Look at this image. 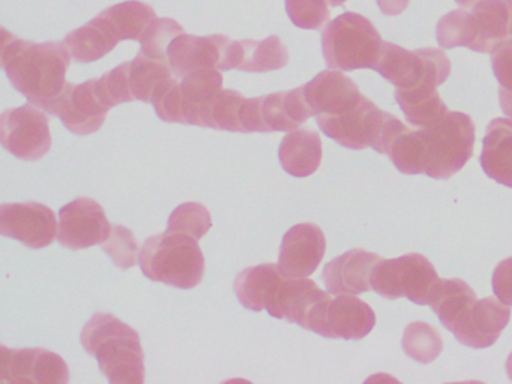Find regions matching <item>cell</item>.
<instances>
[{
    "label": "cell",
    "mask_w": 512,
    "mask_h": 384,
    "mask_svg": "<svg viewBox=\"0 0 512 384\" xmlns=\"http://www.w3.org/2000/svg\"><path fill=\"white\" fill-rule=\"evenodd\" d=\"M475 125L467 114L448 111L439 122L421 129L407 128L392 144L389 158L404 174H427L446 180L473 155Z\"/></svg>",
    "instance_id": "obj_1"
},
{
    "label": "cell",
    "mask_w": 512,
    "mask_h": 384,
    "mask_svg": "<svg viewBox=\"0 0 512 384\" xmlns=\"http://www.w3.org/2000/svg\"><path fill=\"white\" fill-rule=\"evenodd\" d=\"M0 65L11 84L28 98L31 104L49 111L53 102L67 87L70 68V48L65 42L23 41L2 29Z\"/></svg>",
    "instance_id": "obj_2"
},
{
    "label": "cell",
    "mask_w": 512,
    "mask_h": 384,
    "mask_svg": "<svg viewBox=\"0 0 512 384\" xmlns=\"http://www.w3.org/2000/svg\"><path fill=\"white\" fill-rule=\"evenodd\" d=\"M83 348L98 360L101 372L112 384L145 383L142 339L133 327L116 315L97 312L82 330Z\"/></svg>",
    "instance_id": "obj_3"
},
{
    "label": "cell",
    "mask_w": 512,
    "mask_h": 384,
    "mask_svg": "<svg viewBox=\"0 0 512 384\" xmlns=\"http://www.w3.org/2000/svg\"><path fill=\"white\" fill-rule=\"evenodd\" d=\"M442 48L466 47L491 53L512 36V0H479L475 6L457 9L440 18L436 29Z\"/></svg>",
    "instance_id": "obj_4"
},
{
    "label": "cell",
    "mask_w": 512,
    "mask_h": 384,
    "mask_svg": "<svg viewBox=\"0 0 512 384\" xmlns=\"http://www.w3.org/2000/svg\"><path fill=\"white\" fill-rule=\"evenodd\" d=\"M199 240L185 234L161 233L148 237L140 252V267L151 281L190 290L202 282L205 257Z\"/></svg>",
    "instance_id": "obj_5"
},
{
    "label": "cell",
    "mask_w": 512,
    "mask_h": 384,
    "mask_svg": "<svg viewBox=\"0 0 512 384\" xmlns=\"http://www.w3.org/2000/svg\"><path fill=\"white\" fill-rule=\"evenodd\" d=\"M317 125L340 146L352 150L371 147L376 152L389 153L392 144L406 131L403 122L362 98L353 110L340 116H317Z\"/></svg>",
    "instance_id": "obj_6"
},
{
    "label": "cell",
    "mask_w": 512,
    "mask_h": 384,
    "mask_svg": "<svg viewBox=\"0 0 512 384\" xmlns=\"http://www.w3.org/2000/svg\"><path fill=\"white\" fill-rule=\"evenodd\" d=\"M382 36L370 20L344 12L332 20L322 33V51L326 65L338 71L374 69L382 56Z\"/></svg>",
    "instance_id": "obj_7"
},
{
    "label": "cell",
    "mask_w": 512,
    "mask_h": 384,
    "mask_svg": "<svg viewBox=\"0 0 512 384\" xmlns=\"http://www.w3.org/2000/svg\"><path fill=\"white\" fill-rule=\"evenodd\" d=\"M440 278L424 255L407 254L392 260H380L374 267L371 285L386 299L407 297L416 305H428Z\"/></svg>",
    "instance_id": "obj_8"
},
{
    "label": "cell",
    "mask_w": 512,
    "mask_h": 384,
    "mask_svg": "<svg viewBox=\"0 0 512 384\" xmlns=\"http://www.w3.org/2000/svg\"><path fill=\"white\" fill-rule=\"evenodd\" d=\"M323 294L302 320L301 327L332 339H362L374 329L376 314L355 294Z\"/></svg>",
    "instance_id": "obj_9"
},
{
    "label": "cell",
    "mask_w": 512,
    "mask_h": 384,
    "mask_svg": "<svg viewBox=\"0 0 512 384\" xmlns=\"http://www.w3.org/2000/svg\"><path fill=\"white\" fill-rule=\"evenodd\" d=\"M376 71L397 89L431 84L442 86L451 74V62L445 51L436 48L406 50L385 42Z\"/></svg>",
    "instance_id": "obj_10"
},
{
    "label": "cell",
    "mask_w": 512,
    "mask_h": 384,
    "mask_svg": "<svg viewBox=\"0 0 512 384\" xmlns=\"http://www.w3.org/2000/svg\"><path fill=\"white\" fill-rule=\"evenodd\" d=\"M0 141L17 158L38 161L52 147L49 117L34 104L10 108L0 117Z\"/></svg>",
    "instance_id": "obj_11"
},
{
    "label": "cell",
    "mask_w": 512,
    "mask_h": 384,
    "mask_svg": "<svg viewBox=\"0 0 512 384\" xmlns=\"http://www.w3.org/2000/svg\"><path fill=\"white\" fill-rule=\"evenodd\" d=\"M509 318L511 308L502 300L499 302L494 297L479 300L475 294L460 306L448 330L466 347L487 348L499 339Z\"/></svg>",
    "instance_id": "obj_12"
},
{
    "label": "cell",
    "mask_w": 512,
    "mask_h": 384,
    "mask_svg": "<svg viewBox=\"0 0 512 384\" xmlns=\"http://www.w3.org/2000/svg\"><path fill=\"white\" fill-rule=\"evenodd\" d=\"M70 369L59 354L46 348L0 345V384H67Z\"/></svg>",
    "instance_id": "obj_13"
},
{
    "label": "cell",
    "mask_w": 512,
    "mask_h": 384,
    "mask_svg": "<svg viewBox=\"0 0 512 384\" xmlns=\"http://www.w3.org/2000/svg\"><path fill=\"white\" fill-rule=\"evenodd\" d=\"M58 242L64 248L79 251L101 245L112 234L113 225L103 206L89 197H79L59 212Z\"/></svg>",
    "instance_id": "obj_14"
},
{
    "label": "cell",
    "mask_w": 512,
    "mask_h": 384,
    "mask_svg": "<svg viewBox=\"0 0 512 384\" xmlns=\"http://www.w3.org/2000/svg\"><path fill=\"white\" fill-rule=\"evenodd\" d=\"M58 230L55 212L44 204L29 201L0 206V234L19 240L28 248L40 249L52 245Z\"/></svg>",
    "instance_id": "obj_15"
},
{
    "label": "cell",
    "mask_w": 512,
    "mask_h": 384,
    "mask_svg": "<svg viewBox=\"0 0 512 384\" xmlns=\"http://www.w3.org/2000/svg\"><path fill=\"white\" fill-rule=\"evenodd\" d=\"M110 110L98 96L97 78H92L82 84L68 83L47 113L58 116L68 131L89 135L100 131Z\"/></svg>",
    "instance_id": "obj_16"
},
{
    "label": "cell",
    "mask_w": 512,
    "mask_h": 384,
    "mask_svg": "<svg viewBox=\"0 0 512 384\" xmlns=\"http://www.w3.org/2000/svg\"><path fill=\"white\" fill-rule=\"evenodd\" d=\"M292 282L275 263L247 267L236 276L233 290L242 306L254 312L268 311L272 317L280 315L281 302Z\"/></svg>",
    "instance_id": "obj_17"
},
{
    "label": "cell",
    "mask_w": 512,
    "mask_h": 384,
    "mask_svg": "<svg viewBox=\"0 0 512 384\" xmlns=\"http://www.w3.org/2000/svg\"><path fill=\"white\" fill-rule=\"evenodd\" d=\"M326 252L322 228L311 222L295 225L284 234L278 266L284 275L308 278L316 272Z\"/></svg>",
    "instance_id": "obj_18"
},
{
    "label": "cell",
    "mask_w": 512,
    "mask_h": 384,
    "mask_svg": "<svg viewBox=\"0 0 512 384\" xmlns=\"http://www.w3.org/2000/svg\"><path fill=\"white\" fill-rule=\"evenodd\" d=\"M232 39L226 35L196 36L182 33L169 47V63L176 78H184L197 69L224 71L227 45Z\"/></svg>",
    "instance_id": "obj_19"
},
{
    "label": "cell",
    "mask_w": 512,
    "mask_h": 384,
    "mask_svg": "<svg viewBox=\"0 0 512 384\" xmlns=\"http://www.w3.org/2000/svg\"><path fill=\"white\" fill-rule=\"evenodd\" d=\"M302 89L313 117L340 116L353 110L364 98L358 86L338 69L320 72Z\"/></svg>",
    "instance_id": "obj_20"
},
{
    "label": "cell",
    "mask_w": 512,
    "mask_h": 384,
    "mask_svg": "<svg viewBox=\"0 0 512 384\" xmlns=\"http://www.w3.org/2000/svg\"><path fill=\"white\" fill-rule=\"evenodd\" d=\"M382 260L379 255L364 249H350L340 257L334 258L323 269V281L329 293L340 294L367 293L373 288L371 276L374 267Z\"/></svg>",
    "instance_id": "obj_21"
},
{
    "label": "cell",
    "mask_w": 512,
    "mask_h": 384,
    "mask_svg": "<svg viewBox=\"0 0 512 384\" xmlns=\"http://www.w3.org/2000/svg\"><path fill=\"white\" fill-rule=\"evenodd\" d=\"M287 63L289 51L278 36L272 35L263 41L232 39L227 45L224 71L271 72L284 68Z\"/></svg>",
    "instance_id": "obj_22"
},
{
    "label": "cell",
    "mask_w": 512,
    "mask_h": 384,
    "mask_svg": "<svg viewBox=\"0 0 512 384\" xmlns=\"http://www.w3.org/2000/svg\"><path fill=\"white\" fill-rule=\"evenodd\" d=\"M481 167L500 185L512 188V120L497 117L482 141Z\"/></svg>",
    "instance_id": "obj_23"
},
{
    "label": "cell",
    "mask_w": 512,
    "mask_h": 384,
    "mask_svg": "<svg viewBox=\"0 0 512 384\" xmlns=\"http://www.w3.org/2000/svg\"><path fill=\"white\" fill-rule=\"evenodd\" d=\"M260 114H262L265 132L296 131L301 128L302 123L313 117L310 107L305 101L302 87H296L290 92H277L262 96Z\"/></svg>",
    "instance_id": "obj_24"
},
{
    "label": "cell",
    "mask_w": 512,
    "mask_h": 384,
    "mask_svg": "<svg viewBox=\"0 0 512 384\" xmlns=\"http://www.w3.org/2000/svg\"><path fill=\"white\" fill-rule=\"evenodd\" d=\"M322 153L319 132L307 128L289 132L278 150L281 167L295 177H308L316 173L322 162Z\"/></svg>",
    "instance_id": "obj_25"
},
{
    "label": "cell",
    "mask_w": 512,
    "mask_h": 384,
    "mask_svg": "<svg viewBox=\"0 0 512 384\" xmlns=\"http://www.w3.org/2000/svg\"><path fill=\"white\" fill-rule=\"evenodd\" d=\"M395 99L406 119L419 128L434 125L448 113V108L437 93V87L431 84L395 89Z\"/></svg>",
    "instance_id": "obj_26"
},
{
    "label": "cell",
    "mask_w": 512,
    "mask_h": 384,
    "mask_svg": "<svg viewBox=\"0 0 512 384\" xmlns=\"http://www.w3.org/2000/svg\"><path fill=\"white\" fill-rule=\"evenodd\" d=\"M187 125L200 126L203 108L223 90L220 69H197L182 78Z\"/></svg>",
    "instance_id": "obj_27"
},
{
    "label": "cell",
    "mask_w": 512,
    "mask_h": 384,
    "mask_svg": "<svg viewBox=\"0 0 512 384\" xmlns=\"http://www.w3.org/2000/svg\"><path fill=\"white\" fill-rule=\"evenodd\" d=\"M173 71L167 59H152L140 51L136 59L130 62L128 83L134 99L152 102L155 89L161 81L172 78Z\"/></svg>",
    "instance_id": "obj_28"
},
{
    "label": "cell",
    "mask_w": 512,
    "mask_h": 384,
    "mask_svg": "<svg viewBox=\"0 0 512 384\" xmlns=\"http://www.w3.org/2000/svg\"><path fill=\"white\" fill-rule=\"evenodd\" d=\"M245 96L236 90L223 89L200 113V126L217 131H242L241 111Z\"/></svg>",
    "instance_id": "obj_29"
},
{
    "label": "cell",
    "mask_w": 512,
    "mask_h": 384,
    "mask_svg": "<svg viewBox=\"0 0 512 384\" xmlns=\"http://www.w3.org/2000/svg\"><path fill=\"white\" fill-rule=\"evenodd\" d=\"M401 344H403L404 353L419 363L433 362L443 350L440 333L433 326L422 321L410 323L406 327Z\"/></svg>",
    "instance_id": "obj_30"
},
{
    "label": "cell",
    "mask_w": 512,
    "mask_h": 384,
    "mask_svg": "<svg viewBox=\"0 0 512 384\" xmlns=\"http://www.w3.org/2000/svg\"><path fill=\"white\" fill-rule=\"evenodd\" d=\"M212 227L209 210L200 203H184L173 210L167 224V233L185 234L200 240Z\"/></svg>",
    "instance_id": "obj_31"
},
{
    "label": "cell",
    "mask_w": 512,
    "mask_h": 384,
    "mask_svg": "<svg viewBox=\"0 0 512 384\" xmlns=\"http://www.w3.org/2000/svg\"><path fill=\"white\" fill-rule=\"evenodd\" d=\"M182 33L184 27L173 18H155L140 38L142 53L152 59L169 60L170 44Z\"/></svg>",
    "instance_id": "obj_32"
},
{
    "label": "cell",
    "mask_w": 512,
    "mask_h": 384,
    "mask_svg": "<svg viewBox=\"0 0 512 384\" xmlns=\"http://www.w3.org/2000/svg\"><path fill=\"white\" fill-rule=\"evenodd\" d=\"M155 113L167 123H187L184 90L178 78L161 81L152 96Z\"/></svg>",
    "instance_id": "obj_33"
},
{
    "label": "cell",
    "mask_w": 512,
    "mask_h": 384,
    "mask_svg": "<svg viewBox=\"0 0 512 384\" xmlns=\"http://www.w3.org/2000/svg\"><path fill=\"white\" fill-rule=\"evenodd\" d=\"M101 248L122 270L136 266L142 252L133 231L124 225H113L112 234L106 242L101 243Z\"/></svg>",
    "instance_id": "obj_34"
},
{
    "label": "cell",
    "mask_w": 512,
    "mask_h": 384,
    "mask_svg": "<svg viewBox=\"0 0 512 384\" xmlns=\"http://www.w3.org/2000/svg\"><path fill=\"white\" fill-rule=\"evenodd\" d=\"M130 62L122 63L103 77L97 78V92L107 107L113 108L125 102L136 101L128 83Z\"/></svg>",
    "instance_id": "obj_35"
},
{
    "label": "cell",
    "mask_w": 512,
    "mask_h": 384,
    "mask_svg": "<svg viewBox=\"0 0 512 384\" xmlns=\"http://www.w3.org/2000/svg\"><path fill=\"white\" fill-rule=\"evenodd\" d=\"M287 14L301 29L319 30L329 20L328 0H286Z\"/></svg>",
    "instance_id": "obj_36"
},
{
    "label": "cell",
    "mask_w": 512,
    "mask_h": 384,
    "mask_svg": "<svg viewBox=\"0 0 512 384\" xmlns=\"http://www.w3.org/2000/svg\"><path fill=\"white\" fill-rule=\"evenodd\" d=\"M491 65L500 87L512 92V38L500 42L493 48Z\"/></svg>",
    "instance_id": "obj_37"
},
{
    "label": "cell",
    "mask_w": 512,
    "mask_h": 384,
    "mask_svg": "<svg viewBox=\"0 0 512 384\" xmlns=\"http://www.w3.org/2000/svg\"><path fill=\"white\" fill-rule=\"evenodd\" d=\"M493 291L497 299L512 306V257L506 258L494 269Z\"/></svg>",
    "instance_id": "obj_38"
},
{
    "label": "cell",
    "mask_w": 512,
    "mask_h": 384,
    "mask_svg": "<svg viewBox=\"0 0 512 384\" xmlns=\"http://www.w3.org/2000/svg\"><path fill=\"white\" fill-rule=\"evenodd\" d=\"M410 0H377L380 11L386 15H398L407 8Z\"/></svg>",
    "instance_id": "obj_39"
},
{
    "label": "cell",
    "mask_w": 512,
    "mask_h": 384,
    "mask_svg": "<svg viewBox=\"0 0 512 384\" xmlns=\"http://www.w3.org/2000/svg\"><path fill=\"white\" fill-rule=\"evenodd\" d=\"M499 98L503 113L512 119V92H509V90H505L500 87Z\"/></svg>",
    "instance_id": "obj_40"
},
{
    "label": "cell",
    "mask_w": 512,
    "mask_h": 384,
    "mask_svg": "<svg viewBox=\"0 0 512 384\" xmlns=\"http://www.w3.org/2000/svg\"><path fill=\"white\" fill-rule=\"evenodd\" d=\"M455 2H457L458 5L461 6V8L470 9L472 8V6H475L476 3L479 2V0H455Z\"/></svg>",
    "instance_id": "obj_41"
},
{
    "label": "cell",
    "mask_w": 512,
    "mask_h": 384,
    "mask_svg": "<svg viewBox=\"0 0 512 384\" xmlns=\"http://www.w3.org/2000/svg\"><path fill=\"white\" fill-rule=\"evenodd\" d=\"M506 372H508V377L512 380V353L509 354L508 362H506Z\"/></svg>",
    "instance_id": "obj_42"
},
{
    "label": "cell",
    "mask_w": 512,
    "mask_h": 384,
    "mask_svg": "<svg viewBox=\"0 0 512 384\" xmlns=\"http://www.w3.org/2000/svg\"><path fill=\"white\" fill-rule=\"evenodd\" d=\"M329 5L331 6H340L343 5V3H346L347 0H328Z\"/></svg>",
    "instance_id": "obj_43"
}]
</instances>
